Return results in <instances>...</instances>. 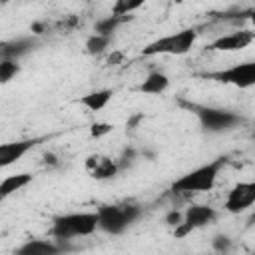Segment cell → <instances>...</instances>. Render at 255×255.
I'll return each instance as SVG.
<instances>
[{"label": "cell", "instance_id": "5bb4252c", "mask_svg": "<svg viewBox=\"0 0 255 255\" xmlns=\"http://www.w3.org/2000/svg\"><path fill=\"white\" fill-rule=\"evenodd\" d=\"M112 96H114L112 90H96V92H90V94L82 96L80 98V104L86 110H90V112H100V110H104L110 104Z\"/></svg>", "mask_w": 255, "mask_h": 255}, {"label": "cell", "instance_id": "5b68a950", "mask_svg": "<svg viewBox=\"0 0 255 255\" xmlns=\"http://www.w3.org/2000/svg\"><path fill=\"white\" fill-rule=\"evenodd\" d=\"M199 124L205 131H229L233 128H237L241 124V116L229 110H219V108H201L197 112Z\"/></svg>", "mask_w": 255, "mask_h": 255}, {"label": "cell", "instance_id": "ba28073f", "mask_svg": "<svg viewBox=\"0 0 255 255\" xmlns=\"http://www.w3.org/2000/svg\"><path fill=\"white\" fill-rule=\"evenodd\" d=\"M253 203H255V183L253 181H239L231 187L223 207L229 213H243Z\"/></svg>", "mask_w": 255, "mask_h": 255}, {"label": "cell", "instance_id": "e0dca14e", "mask_svg": "<svg viewBox=\"0 0 255 255\" xmlns=\"http://www.w3.org/2000/svg\"><path fill=\"white\" fill-rule=\"evenodd\" d=\"M124 20H128V18H120V16H106V18H102L100 22H96V34H100V36H112V32H116V28L124 22Z\"/></svg>", "mask_w": 255, "mask_h": 255}, {"label": "cell", "instance_id": "8fae6325", "mask_svg": "<svg viewBox=\"0 0 255 255\" xmlns=\"http://www.w3.org/2000/svg\"><path fill=\"white\" fill-rule=\"evenodd\" d=\"M64 253L66 249L60 243L48 239H30L14 251V255H64Z\"/></svg>", "mask_w": 255, "mask_h": 255}, {"label": "cell", "instance_id": "9a60e30c", "mask_svg": "<svg viewBox=\"0 0 255 255\" xmlns=\"http://www.w3.org/2000/svg\"><path fill=\"white\" fill-rule=\"evenodd\" d=\"M32 181V173H14V175H8L0 181V199L20 191L22 187H26L28 183Z\"/></svg>", "mask_w": 255, "mask_h": 255}, {"label": "cell", "instance_id": "44dd1931", "mask_svg": "<svg viewBox=\"0 0 255 255\" xmlns=\"http://www.w3.org/2000/svg\"><path fill=\"white\" fill-rule=\"evenodd\" d=\"M112 129H114V126H112V124H106V122H98V124H92V129H90V133H92V137H102V135L110 133Z\"/></svg>", "mask_w": 255, "mask_h": 255}, {"label": "cell", "instance_id": "6da1fadb", "mask_svg": "<svg viewBox=\"0 0 255 255\" xmlns=\"http://www.w3.org/2000/svg\"><path fill=\"white\" fill-rule=\"evenodd\" d=\"M223 165H225V157H217V159H213L205 165H199V167L187 171L185 175H181L179 179H175L173 185H171V191H175V193L211 191Z\"/></svg>", "mask_w": 255, "mask_h": 255}, {"label": "cell", "instance_id": "9c48e42d", "mask_svg": "<svg viewBox=\"0 0 255 255\" xmlns=\"http://www.w3.org/2000/svg\"><path fill=\"white\" fill-rule=\"evenodd\" d=\"M38 141L40 139L32 137V139H16V141L0 143V167H8L18 159H22L32 147L38 145Z\"/></svg>", "mask_w": 255, "mask_h": 255}, {"label": "cell", "instance_id": "603a6c76", "mask_svg": "<svg viewBox=\"0 0 255 255\" xmlns=\"http://www.w3.org/2000/svg\"><path fill=\"white\" fill-rule=\"evenodd\" d=\"M181 219H183V215H181L179 211H175V209H173V211H169V213L165 215V223H167V225H171V227H177V225L181 223Z\"/></svg>", "mask_w": 255, "mask_h": 255}, {"label": "cell", "instance_id": "2e32d148", "mask_svg": "<svg viewBox=\"0 0 255 255\" xmlns=\"http://www.w3.org/2000/svg\"><path fill=\"white\" fill-rule=\"evenodd\" d=\"M169 88V78L161 72H151L147 78L139 84V92L143 94H163Z\"/></svg>", "mask_w": 255, "mask_h": 255}, {"label": "cell", "instance_id": "7a4b0ae2", "mask_svg": "<svg viewBox=\"0 0 255 255\" xmlns=\"http://www.w3.org/2000/svg\"><path fill=\"white\" fill-rule=\"evenodd\" d=\"M96 229H98V215L90 211H82V213H68L56 217L52 225V235L58 241H68L74 237L92 235Z\"/></svg>", "mask_w": 255, "mask_h": 255}, {"label": "cell", "instance_id": "277c9868", "mask_svg": "<svg viewBox=\"0 0 255 255\" xmlns=\"http://www.w3.org/2000/svg\"><path fill=\"white\" fill-rule=\"evenodd\" d=\"M195 38H197V32H195L193 28H185V30H179V32H175V34L157 38L155 42L147 44L141 54H143V56H161V54H167V56H181V54H187V52L193 48Z\"/></svg>", "mask_w": 255, "mask_h": 255}, {"label": "cell", "instance_id": "ffe728a7", "mask_svg": "<svg viewBox=\"0 0 255 255\" xmlns=\"http://www.w3.org/2000/svg\"><path fill=\"white\" fill-rule=\"evenodd\" d=\"M108 44H110V38H108V36L94 34V36H90V38H88L86 48H88V52H90V54H102V52L108 48Z\"/></svg>", "mask_w": 255, "mask_h": 255}, {"label": "cell", "instance_id": "52a82bcc", "mask_svg": "<svg viewBox=\"0 0 255 255\" xmlns=\"http://www.w3.org/2000/svg\"><path fill=\"white\" fill-rule=\"evenodd\" d=\"M209 78L221 82V84H231L235 88H251L255 84V64L253 62H243V64H235L231 68L219 70L209 74Z\"/></svg>", "mask_w": 255, "mask_h": 255}, {"label": "cell", "instance_id": "d6986e66", "mask_svg": "<svg viewBox=\"0 0 255 255\" xmlns=\"http://www.w3.org/2000/svg\"><path fill=\"white\" fill-rule=\"evenodd\" d=\"M143 2H128V0H120V2H116L114 4V8H112V14L114 16H120V18H128L129 16V12H133V10H137L139 6H141Z\"/></svg>", "mask_w": 255, "mask_h": 255}, {"label": "cell", "instance_id": "7c38bea8", "mask_svg": "<svg viewBox=\"0 0 255 255\" xmlns=\"http://www.w3.org/2000/svg\"><path fill=\"white\" fill-rule=\"evenodd\" d=\"M86 169H88V173L94 179H110V177H114L120 171L118 161H114L112 157H106V155H92V157H88Z\"/></svg>", "mask_w": 255, "mask_h": 255}, {"label": "cell", "instance_id": "ac0fdd59", "mask_svg": "<svg viewBox=\"0 0 255 255\" xmlns=\"http://www.w3.org/2000/svg\"><path fill=\"white\" fill-rule=\"evenodd\" d=\"M20 72V64L16 60H0V84L10 82Z\"/></svg>", "mask_w": 255, "mask_h": 255}, {"label": "cell", "instance_id": "30bf717a", "mask_svg": "<svg viewBox=\"0 0 255 255\" xmlns=\"http://www.w3.org/2000/svg\"><path fill=\"white\" fill-rule=\"evenodd\" d=\"M253 42V34L249 30H239V32H231L225 36H219L211 48L217 52H239L243 48H247Z\"/></svg>", "mask_w": 255, "mask_h": 255}, {"label": "cell", "instance_id": "8992f818", "mask_svg": "<svg viewBox=\"0 0 255 255\" xmlns=\"http://www.w3.org/2000/svg\"><path fill=\"white\" fill-rule=\"evenodd\" d=\"M217 217V211L211 205H191L185 209L181 223L175 227V237H183L193 229H201L209 223H213Z\"/></svg>", "mask_w": 255, "mask_h": 255}, {"label": "cell", "instance_id": "7402d4cb", "mask_svg": "<svg viewBox=\"0 0 255 255\" xmlns=\"http://www.w3.org/2000/svg\"><path fill=\"white\" fill-rule=\"evenodd\" d=\"M213 247H215L219 253H227L229 247H231V239H229L227 235H217V237L213 239Z\"/></svg>", "mask_w": 255, "mask_h": 255}, {"label": "cell", "instance_id": "3957f363", "mask_svg": "<svg viewBox=\"0 0 255 255\" xmlns=\"http://www.w3.org/2000/svg\"><path fill=\"white\" fill-rule=\"evenodd\" d=\"M141 209L137 205L126 203V205H102L96 215H98V227L106 233L118 235L124 233L137 217H139Z\"/></svg>", "mask_w": 255, "mask_h": 255}, {"label": "cell", "instance_id": "4fadbf2b", "mask_svg": "<svg viewBox=\"0 0 255 255\" xmlns=\"http://www.w3.org/2000/svg\"><path fill=\"white\" fill-rule=\"evenodd\" d=\"M36 46V42L32 38H16V40H8L4 44H0V60H16L26 56L28 52H32Z\"/></svg>", "mask_w": 255, "mask_h": 255}]
</instances>
